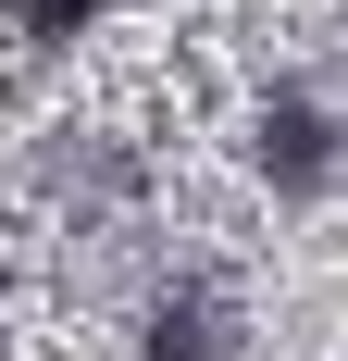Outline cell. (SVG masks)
<instances>
[{
  "label": "cell",
  "mask_w": 348,
  "mask_h": 361,
  "mask_svg": "<svg viewBox=\"0 0 348 361\" xmlns=\"http://www.w3.org/2000/svg\"><path fill=\"white\" fill-rule=\"evenodd\" d=\"M87 13H100V0H13V25H25V37H75Z\"/></svg>",
  "instance_id": "1"
}]
</instances>
